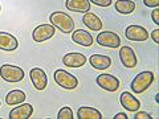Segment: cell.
<instances>
[{
    "mask_svg": "<svg viewBox=\"0 0 159 119\" xmlns=\"http://www.w3.org/2000/svg\"><path fill=\"white\" fill-rule=\"evenodd\" d=\"M29 77H31L32 85L37 90H44L48 85V77L47 73L43 70L41 68H33L29 72Z\"/></svg>",
    "mask_w": 159,
    "mask_h": 119,
    "instance_id": "9c48e42d",
    "label": "cell"
},
{
    "mask_svg": "<svg viewBox=\"0 0 159 119\" xmlns=\"http://www.w3.org/2000/svg\"><path fill=\"white\" fill-rule=\"evenodd\" d=\"M49 21L54 27L60 29L62 33H72L74 31V21L68 13L62 11H54L49 16Z\"/></svg>",
    "mask_w": 159,
    "mask_h": 119,
    "instance_id": "6da1fadb",
    "label": "cell"
},
{
    "mask_svg": "<svg viewBox=\"0 0 159 119\" xmlns=\"http://www.w3.org/2000/svg\"><path fill=\"white\" fill-rule=\"evenodd\" d=\"M89 2H92L98 7H110L113 0H89Z\"/></svg>",
    "mask_w": 159,
    "mask_h": 119,
    "instance_id": "603a6c76",
    "label": "cell"
},
{
    "mask_svg": "<svg viewBox=\"0 0 159 119\" xmlns=\"http://www.w3.org/2000/svg\"><path fill=\"white\" fill-rule=\"evenodd\" d=\"M24 70L19 66L11 65V64H3L0 66V77H2L6 82L9 83H17L21 82L24 79Z\"/></svg>",
    "mask_w": 159,
    "mask_h": 119,
    "instance_id": "3957f363",
    "label": "cell"
},
{
    "mask_svg": "<svg viewBox=\"0 0 159 119\" xmlns=\"http://www.w3.org/2000/svg\"><path fill=\"white\" fill-rule=\"evenodd\" d=\"M0 11H2V6H0Z\"/></svg>",
    "mask_w": 159,
    "mask_h": 119,
    "instance_id": "f1b7e54d",
    "label": "cell"
},
{
    "mask_svg": "<svg viewBox=\"0 0 159 119\" xmlns=\"http://www.w3.org/2000/svg\"><path fill=\"white\" fill-rule=\"evenodd\" d=\"M151 38L155 44H159V29H154L151 32Z\"/></svg>",
    "mask_w": 159,
    "mask_h": 119,
    "instance_id": "4316f807",
    "label": "cell"
},
{
    "mask_svg": "<svg viewBox=\"0 0 159 119\" xmlns=\"http://www.w3.org/2000/svg\"><path fill=\"white\" fill-rule=\"evenodd\" d=\"M97 85L109 93H114L119 89V79L111 74H99L96 79Z\"/></svg>",
    "mask_w": 159,
    "mask_h": 119,
    "instance_id": "52a82bcc",
    "label": "cell"
},
{
    "mask_svg": "<svg viewBox=\"0 0 159 119\" xmlns=\"http://www.w3.org/2000/svg\"><path fill=\"white\" fill-rule=\"evenodd\" d=\"M73 118H74L73 111L69 106H64L57 114V119H73Z\"/></svg>",
    "mask_w": 159,
    "mask_h": 119,
    "instance_id": "7402d4cb",
    "label": "cell"
},
{
    "mask_svg": "<svg viewBox=\"0 0 159 119\" xmlns=\"http://www.w3.org/2000/svg\"><path fill=\"white\" fill-rule=\"evenodd\" d=\"M145 6L148 8H158L159 7V0H143Z\"/></svg>",
    "mask_w": 159,
    "mask_h": 119,
    "instance_id": "d4e9b609",
    "label": "cell"
},
{
    "mask_svg": "<svg viewBox=\"0 0 159 119\" xmlns=\"http://www.w3.org/2000/svg\"><path fill=\"white\" fill-rule=\"evenodd\" d=\"M96 40H97V44L101 46H106L111 49L121 46V38H119V36L116 32H110V31L99 32Z\"/></svg>",
    "mask_w": 159,
    "mask_h": 119,
    "instance_id": "5b68a950",
    "label": "cell"
},
{
    "mask_svg": "<svg viewBox=\"0 0 159 119\" xmlns=\"http://www.w3.org/2000/svg\"><path fill=\"white\" fill-rule=\"evenodd\" d=\"M89 62H90V65L94 69H97V70H105V69L110 68L111 58L109 56H103V54H93V56L89 58Z\"/></svg>",
    "mask_w": 159,
    "mask_h": 119,
    "instance_id": "e0dca14e",
    "label": "cell"
},
{
    "mask_svg": "<svg viewBox=\"0 0 159 119\" xmlns=\"http://www.w3.org/2000/svg\"><path fill=\"white\" fill-rule=\"evenodd\" d=\"M0 106H2V102H0Z\"/></svg>",
    "mask_w": 159,
    "mask_h": 119,
    "instance_id": "f546056e",
    "label": "cell"
},
{
    "mask_svg": "<svg viewBox=\"0 0 159 119\" xmlns=\"http://www.w3.org/2000/svg\"><path fill=\"white\" fill-rule=\"evenodd\" d=\"M56 33V28L52 24H41L33 29L32 32V40L34 42H44L47 40L52 38Z\"/></svg>",
    "mask_w": 159,
    "mask_h": 119,
    "instance_id": "8992f818",
    "label": "cell"
},
{
    "mask_svg": "<svg viewBox=\"0 0 159 119\" xmlns=\"http://www.w3.org/2000/svg\"><path fill=\"white\" fill-rule=\"evenodd\" d=\"M77 118L78 119H102L103 117L97 108L82 106L77 110Z\"/></svg>",
    "mask_w": 159,
    "mask_h": 119,
    "instance_id": "d6986e66",
    "label": "cell"
},
{
    "mask_svg": "<svg viewBox=\"0 0 159 119\" xmlns=\"http://www.w3.org/2000/svg\"><path fill=\"white\" fill-rule=\"evenodd\" d=\"M119 102H121V105L130 112H135L141 108V102H139V99L129 91H123L121 94Z\"/></svg>",
    "mask_w": 159,
    "mask_h": 119,
    "instance_id": "8fae6325",
    "label": "cell"
},
{
    "mask_svg": "<svg viewBox=\"0 0 159 119\" xmlns=\"http://www.w3.org/2000/svg\"><path fill=\"white\" fill-rule=\"evenodd\" d=\"M119 58H121L123 66H126L127 69H133L138 65L137 54L134 52V49L130 46H122L119 49Z\"/></svg>",
    "mask_w": 159,
    "mask_h": 119,
    "instance_id": "30bf717a",
    "label": "cell"
},
{
    "mask_svg": "<svg viewBox=\"0 0 159 119\" xmlns=\"http://www.w3.org/2000/svg\"><path fill=\"white\" fill-rule=\"evenodd\" d=\"M65 7L69 11L86 13L90 11V2L89 0H66Z\"/></svg>",
    "mask_w": 159,
    "mask_h": 119,
    "instance_id": "ac0fdd59",
    "label": "cell"
},
{
    "mask_svg": "<svg viewBox=\"0 0 159 119\" xmlns=\"http://www.w3.org/2000/svg\"><path fill=\"white\" fill-rule=\"evenodd\" d=\"M19 48V41L13 34L8 32H0V51L13 52Z\"/></svg>",
    "mask_w": 159,
    "mask_h": 119,
    "instance_id": "4fadbf2b",
    "label": "cell"
},
{
    "mask_svg": "<svg viewBox=\"0 0 159 119\" xmlns=\"http://www.w3.org/2000/svg\"><path fill=\"white\" fill-rule=\"evenodd\" d=\"M53 79L58 86H61L66 90H74L78 86V79L76 76H73L72 73H69L64 69H57L53 73Z\"/></svg>",
    "mask_w": 159,
    "mask_h": 119,
    "instance_id": "277c9868",
    "label": "cell"
},
{
    "mask_svg": "<svg viewBox=\"0 0 159 119\" xmlns=\"http://www.w3.org/2000/svg\"><path fill=\"white\" fill-rule=\"evenodd\" d=\"M154 79H155V76H154L152 72H141L139 74H137L130 85L133 93H135V94L145 93L152 85Z\"/></svg>",
    "mask_w": 159,
    "mask_h": 119,
    "instance_id": "7a4b0ae2",
    "label": "cell"
},
{
    "mask_svg": "<svg viewBox=\"0 0 159 119\" xmlns=\"http://www.w3.org/2000/svg\"><path fill=\"white\" fill-rule=\"evenodd\" d=\"M114 119H127V114L125 112H117L114 115Z\"/></svg>",
    "mask_w": 159,
    "mask_h": 119,
    "instance_id": "83f0119b",
    "label": "cell"
},
{
    "mask_svg": "<svg viewBox=\"0 0 159 119\" xmlns=\"http://www.w3.org/2000/svg\"><path fill=\"white\" fill-rule=\"evenodd\" d=\"M125 36L127 40L130 41H135V42H142L146 41L148 38V32L146 31V28H143L141 25H129L125 31Z\"/></svg>",
    "mask_w": 159,
    "mask_h": 119,
    "instance_id": "ba28073f",
    "label": "cell"
},
{
    "mask_svg": "<svg viewBox=\"0 0 159 119\" xmlns=\"http://www.w3.org/2000/svg\"><path fill=\"white\" fill-rule=\"evenodd\" d=\"M33 114V106L29 103H21V106L15 107L9 112V119H28Z\"/></svg>",
    "mask_w": 159,
    "mask_h": 119,
    "instance_id": "9a60e30c",
    "label": "cell"
},
{
    "mask_svg": "<svg viewBox=\"0 0 159 119\" xmlns=\"http://www.w3.org/2000/svg\"><path fill=\"white\" fill-rule=\"evenodd\" d=\"M72 40H73V42L78 44V45H82V46H90L94 42L93 36L88 31H85V29H76V31H73Z\"/></svg>",
    "mask_w": 159,
    "mask_h": 119,
    "instance_id": "5bb4252c",
    "label": "cell"
},
{
    "mask_svg": "<svg viewBox=\"0 0 159 119\" xmlns=\"http://www.w3.org/2000/svg\"><path fill=\"white\" fill-rule=\"evenodd\" d=\"M151 19L154 24H157V25H159V9L158 8H154L152 12H151Z\"/></svg>",
    "mask_w": 159,
    "mask_h": 119,
    "instance_id": "484cf974",
    "label": "cell"
},
{
    "mask_svg": "<svg viewBox=\"0 0 159 119\" xmlns=\"http://www.w3.org/2000/svg\"><path fill=\"white\" fill-rule=\"evenodd\" d=\"M82 23L85 24L90 31H94V32H99L103 27L101 19H99L96 13H92V12H86L85 15H84Z\"/></svg>",
    "mask_w": 159,
    "mask_h": 119,
    "instance_id": "2e32d148",
    "label": "cell"
},
{
    "mask_svg": "<svg viewBox=\"0 0 159 119\" xmlns=\"http://www.w3.org/2000/svg\"><path fill=\"white\" fill-rule=\"evenodd\" d=\"M88 58L85 54L78 53V52H73V53H68L64 56L62 58V64L68 68H81L86 64Z\"/></svg>",
    "mask_w": 159,
    "mask_h": 119,
    "instance_id": "7c38bea8",
    "label": "cell"
},
{
    "mask_svg": "<svg viewBox=\"0 0 159 119\" xmlns=\"http://www.w3.org/2000/svg\"><path fill=\"white\" fill-rule=\"evenodd\" d=\"M25 93L21 90H12L9 91L6 95V102L9 106H16V105H21V103L25 101Z\"/></svg>",
    "mask_w": 159,
    "mask_h": 119,
    "instance_id": "44dd1931",
    "label": "cell"
},
{
    "mask_svg": "<svg viewBox=\"0 0 159 119\" xmlns=\"http://www.w3.org/2000/svg\"><path fill=\"white\" fill-rule=\"evenodd\" d=\"M152 117L150 115L148 112H145V111H135V115H134V119H151Z\"/></svg>",
    "mask_w": 159,
    "mask_h": 119,
    "instance_id": "cb8c5ba5",
    "label": "cell"
},
{
    "mask_svg": "<svg viewBox=\"0 0 159 119\" xmlns=\"http://www.w3.org/2000/svg\"><path fill=\"white\" fill-rule=\"evenodd\" d=\"M114 8L121 15H130L135 11V3L133 0H117Z\"/></svg>",
    "mask_w": 159,
    "mask_h": 119,
    "instance_id": "ffe728a7",
    "label": "cell"
}]
</instances>
